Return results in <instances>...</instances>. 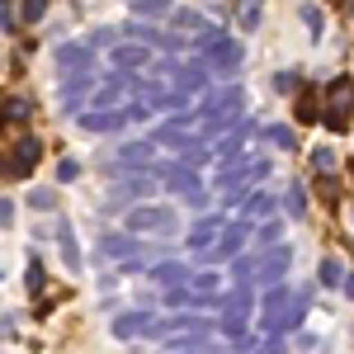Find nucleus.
Returning a JSON list of instances; mask_svg holds the SVG:
<instances>
[{
  "instance_id": "6e6552de",
  "label": "nucleus",
  "mask_w": 354,
  "mask_h": 354,
  "mask_svg": "<svg viewBox=\"0 0 354 354\" xmlns=\"http://www.w3.org/2000/svg\"><path fill=\"white\" fill-rule=\"evenodd\" d=\"M241 109V90H222L218 100H208V104H203V113H208V118H232V113Z\"/></svg>"
},
{
  "instance_id": "4be33fe9",
  "label": "nucleus",
  "mask_w": 354,
  "mask_h": 354,
  "mask_svg": "<svg viewBox=\"0 0 354 354\" xmlns=\"http://www.w3.org/2000/svg\"><path fill=\"white\" fill-rule=\"evenodd\" d=\"M170 0H137V15H165Z\"/></svg>"
},
{
  "instance_id": "393cba45",
  "label": "nucleus",
  "mask_w": 354,
  "mask_h": 354,
  "mask_svg": "<svg viewBox=\"0 0 354 354\" xmlns=\"http://www.w3.org/2000/svg\"><path fill=\"white\" fill-rule=\"evenodd\" d=\"M15 24V5H10V0H0V28H10Z\"/></svg>"
},
{
  "instance_id": "b1692460",
  "label": "nucleus",
  "mask_w": 354,
  "mask_h": 354,
  "mask_svg": "<svg viewBox=\"0 0 354 354\" xmlns=\"http://www.w3.org/2000/svg\"><path fill=\"white\" fill-rule=\"evenodd\" d=\"M340 279H345V274H340V265H335V260H326V265H322V283H340Z\"/></svg>"
},
{
  "instance_id": "f3484780",
  "label": "nucleus",
  "mask_w": 354,
  "mask_h": 354,
  "mask_svg": "<svg viewBox=\"0 0 354 354\" xmlns=\"http://www.w3.org/2000/svg\"><path fill=\"white\" fill-rule=\"evenodd\" d=\"M236 19H241V28H255L260 24V0H241V15Z\"/></svg>"
},
{
  "instance_id": "9d476101",
  "label": "nucleus",
  "mask_w": 354,
  "mask_h": 354,
  "mask_svg": "<svg viewBox=\"0 0 354 354\" xmlns=\"http://www.w3.org/2000/svg\"><path fill=\"white\" fill-rule=\"evenodd\" d=\"M28 113H33V104H28L24 95H5V100H0V118H5V123H24Z\"/></svg>"
},
{
  "instance_id": "bb28decb",
  "label": "nucleus",
  "mask_w": 354,
  "mask_h": 354,
  "mask_svg": "<svg viewBox=\"0 0 354 354\" xmlns=\"http://www.w3.org/2000/svg\"><path fill=\"white\" fill-rule=\"evenodd\" d=\"M57 180H76V161H62V165H57Z\"/></svg>"
},
{
  "instance_id": "412c9836",
  "label": "nucleus",
  "mask_w": 354,
  "mask_h": 354,
  "mask_svg": "<svg viewBox=\"0 0 354 354\" xmlns=\"http://www.w3.org/2000/svg\"><path fill=\"white\" fill-rule=\"evenodd\" d=\"M302 24L312 28V33H322V24H326V19H322V10H317V5H302Z\"/></svg>"
},
{
  "instance_id": "c756f323",
  "label": "nucleus",
  "mask_w": 354,
  "mask_h": 354,
  "mask_svg": "<svg viewBox=\"0 0 354 354\" xmlns=\"http://www.w3.org/2000/svg\"><path fill=\"white\" fill-rule=\"evenodd\" d=\"M350 10H354V0H350Z\"/></svg>"
},
{
  "instance_id": "2eb2a0df",
  "label": "nucleus",
  "mask_w": 354,
  "mask_h": 354,
  "mask_svg": "<svg viewBox=\"0 0 354 354\" xmlns=\"http://www.w3.org/2000/svg\"><path fill=\"white\" fill-rule=\"evenodd\" d=\"M57 241H62V255H66V265H81V250H76V236H71V227H57Z\"/></svg>"
},
{
  "instance_id": "f03ea898",
  "label": "nucleus",
  "mask_w": 354,
  "mask_h": 354,
  "mask_svg": "<svg viewBox=\"0 0 354 354\" xmlns=\"http://www.w3.org/2000/svg\"><path fill=\"white\" fill-rule=\"evenodd\" d=\"M175 213L170 208H133L128 213V232H170Z\"/></svg>"
},
{
  "instance_id": "aec40b11",
  "label": "nucleus",
  "mask_w": 354,
  "mask_h": 354,
  "mask_svg": "<svg viewBox=\"0 0 354 354\" xmlns=\"http://www.w3.org/2000/svg\"><path fill=\"white\" fill-rule=\"evenodd\" d=\"M302 208H307V194H302V185H293V189H288V213L302 218Z\"/></svg>"
},
{
  "instance_id": "c85d7f7f",
  "label": "nucleus",
  "mask_w": 354,
  "mask_h": 354,
  "mask_svg": "<svg viewBox=\"0 0 354 354\" xmlns=\"http://www.w3.org/2000/svg\"><path fill=\"white\" fill-rule=\"evenodd\" d=\"M340 283H345V293H350V298H354V274H350V279H340Z\"/></svg>"
},
{
  "instance_id": "ddd939ff",
  "label": "nucleus",
  "mask_w": 354,
  "mask_h": 354,
  "mask_svg": "<svg viewBox=\"0 0 354 354\" xmlns=\"http://www.w3.org/2000/svg\"><path fill=\"white\" fill-rule=\"evenodd\" d=\"M142 62H147V48H113V66L118 71H133Z\"/></svg>"
},
{
  "instance_id": "9b49d317",
  "label": "nucleus",
  "mask_w": 354,
  "mask_h": 354,
  "mask_svg": "<svg viewBox=\"0 0 354 354\" xmlns=\"http://www.w3.org/2000/svg\"><path fill=\"white\" fill-rule=\"evenodd\" d=\"M326 95H330V109H350V104H354V85H350V76H335Z\"/></svg>"
},
{
  "instance_id": "cd10ccee",
  "label": "nucleus",
  "mask_w": 354,
  "mask_h": 354,
  "mask_svg": "<svg viewBox=\"0 0 354 354\" xmlns=\"http://www.w3.org/2000/svg\"><path fill=\"white\" fill-rule=\"evenodd\" d=\"M255 274V260H236V279H250Z\"/></svg>"
},
{
  "instance_id": "1a4fd4ad",
  "label": "nucleus",
  "mask_w": 354,
  "mask_h": 354,
  "mask_svg": "<svg viewBox=\"0 0 354 354\" xmlns=\"http://www.w3.org/2000/svg\"><path fill=\"white\" fill-rule=\"evenodd\" d=\"M245 232H250V227H232V232H218L222 241H218V250H213L208 260H232V255H236V250L245 245Z\"/></svg>"
},
{
  "instance_id": "a211bd4d",
  "label": "nucleus",
  "mask_w": 354,
  "mask_h": 354,
  "mask_svg": "<svg viewBox=\"0 0 354 354\" xmlns=\"http://www.w3.org/2000/svg\"><path fill=\"white\" fill-rule=\"evenodd\" d=\"M270 142H274V147H283V151H293V147H298L293 128H270Z\"/></svg>"
},
{
  "instance_id": "5701e85b",
  "label": "nucleus",
  "mask_w": 354,
  "mask_h": 354,
  "mask_svg": "<svg viewBox=\"0 0 354 354\" xmlns=\"http://www.w3.org/2000/svg\"><path fill=\"white\" fill-rule=\"evenodd\" d=\"M245 208H250V213H274V194H255Z\"/></svg>"
},
{
  "instance_id": "f257e3e1",
  "label": "nucleus",
  "mask_w": 354,
  "mask_h": 354,
  "mask_svg": "<svg viewBox=\"0 0 354 354\" xmlns=\"http://www.w3.org/2000/svg\"><path fill=\"white\" fill-rule=\"evenodd\" d=\"M10 151H15V156H5V161H0V170L19 180V175H28V170L38 165V151H43V147H38V137H19Z\"/></svg>"
},
{
  "instance_id": "f8f14e48",
  "label": "nucleus",
  "mask_w": 354,
  "mask_h": 354,
  "mask_svg": "<svg viewBox=\"0 0 354 354\" xmlns=\"http://www.w3.org/2000/svg\"><path fill=\"white\" fill-rule=\"evenodd\" d=\"M283 270H288V250H274V255H265V265H260V279L274 283V279H283Z\"/></svg>"
},
{
  "instance_id": "0eeeda50",
  "label": "nucleus",
  "mask_w": 354,
  "mask_h": 354,
  "mask_svg": "<svg viewBox=\"0 0 354 354\" xmlns=\"http://www.w3.org/2000/svg\"><path fill=\"white\" fill-rule=\"evenodd\" d=\"M113 335H118V340L151 335V317H147V312H128V317H118V322H113Z\"/></svg>"
},
{
  "instance_id": "7ed1b4c3",
  "label": "nucleus",
  "mask_w": 354,
  "mask_h": 354,
  "mask_svg": "<svg viewBox=\"0 0 354 354\" xmlns=\"http://www.w3.org/2000/svg\"><path fill=\"white\" fill-rule=\"evenodd\" d=\"M208 62H203V66H213V71H236V66H241V43H232V38H218V43H213V48H208Z\"/></svg>"
},
{
  "instance_id": "39448f33",
  "label": "nucleus",
  "mask_w": 354,
  "mask_h": 354,
  "mask_svg": "<svg viewBox=\"0 0 354 354\" xmlns=\"http://www.w3.org/2000/svg\"><path fill=\"white\" fill-rule=\"evenodd\" d=\"M123 118H128L123 109H95V113H81V128H90V133H113V128H123Z\"/></svg>"
},
{
  "instance_id": "20e7f679",
  "label": "nucleus",
  "mask_w": 354,
  "mask_h": 354,
  "mask_svg": "<svg viewBox=\"0 0 354 354\" xmlns=\"http://www.w3.org/2000/svg\"><path fill=\"white\" fill-rule=\"evenodd\" d=\"M57 66L66 71V76H76V71H90V48H76V43H66V48H57Z\"/></svg>"
},
{
  "instance_id": "423d86ee",
  "label": "nucleus",
  "mask_w": 354,
  "mask_h": 354,
  "mask_svg": "<svg viewBox=\"0 0 354 354\" xmlns=\"http://www.w3.org/2000/svg\"><path fill=\"white\" fill-rule=\"evenodd\" d=\"M222 227H227V222H222L218 213H213V218H198V222H194V232H189V245H194V250H208V245L218 241Z\"/></svg>"
},
{
  "instance_id": "4468645a",
  "label": "nucleus",
  "mask_w": 354,
  "mask_h": 354,
  "mask_svg": "<svg viewBox=\"0 0 354 354\" xmlns=\"http://www.w3.org/2000/svg\"><path fill=\"white\" fill-rule=\"evenodd\" d=\"M293 118H298V123H317V118H322V104H317V95H302V100H298V113H293Z\"/></svg>"
},
{
  "instance_id": "6ab92c4d",
  "label": "nucleus",
  "mask_w": 354,
  "mask_h": 354,
  "mask_svg": "<svg viewBox=\"0 0 354 354\" xmlns=\"http://www.w3.org/2000/svg\"><path fill=\"white\" fill-rule=\"evenodd\" d=\"M147 151H151V147H142V142L123 147V165H142V161H147Z\"/></svg>"
},
{
  "instance_id": "a878e982",
  "label": "nucleus",
  "mask_w": 354,
  "mask_h": 354,
  "mask_svg": "<svg viewBox=\"0 0 354 354\" xmlns=\"http://www.w3.org/2000/svg\"><path fill=\"white\" fill-rule=\"evenodd\" d=\"M38 15H43V0H24V19H28V24H33Z\"/></svg>"
},
{
  "instance_id": "dca6fc26",
  "label": "nucleus",
  "mask_w": 354,
  "mask_h": 354,
  "mask_svg": "<svg viewBox=\"0 0 354 354\" xmlns=\"http://www.w3.org/2000/svg\"><path fill=\"white\" fill-rule=\"evenodd\" d=\"M156 283H170V288H180V283H185V270H180V265H156Z\"/></svg>"
}]
</instances>
